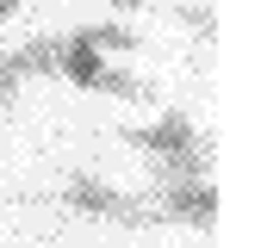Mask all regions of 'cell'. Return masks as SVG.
Returning a JSON list of instances; mask_svg holds the SVG:
<instances>
[{
	"instance_id": "cell-1",
	"label": "cell",
	"mask_w": 261,
	"mask_h": 248,
	"mask_svg": "<svg viewBox=\"0 0 261 248\" xmlns=\"http://www.w3.org/2000/svg\"><path fill=\"white\" fill-rule=\"evenodd\" d=\"M130 149H143L155 162V180H205V137L193 131L187 112H162L155 124H137V131H124Z\"/></svg>"
},
{
	"instance_id": "cell-2",
	"label": "cell",
	"mask_w": 261,
	"mask_h": 248,
	"mask_svg": "<svg viewBox=\"0 0 261 248\" xmlns=\"http://www.w3.org/2000/svg\"><path fill=\"white\" fill-rule=\"evenodd\" d=\"M62 205L81 211V217H100V224H124V230L155 224V211H149L143 199H130V193H118V186L93 180V174H69V186H62Z\"/></svg>"
},
{
	"instance_id": "cell-3",
	"label": "cell",
	"mask_w": 261,
	"mask_h": 248,
	"mask_svg": "<svg viewBox=\"0 0 261 248\" xmlns=\"http://www.w3.org/2000/svg\"><path fill=\"white\" fill-rule=\"evenodd\" d=\"M149 211L168 217V224H187V230H212L224 199H218L212 180H155V205Z\"/></svg>"
},
{
	"instance_id": "cell-4",
	"label": "cell",
	"mask_w": 261,
	"mask_h": 248,
	"mask_svg": "<svg viewBox=\"0 0 261 248\" xmlns=\"http://www.w3.org/2000/svg\"><path fill=\"white\" fill-rule=\"evenodd\" d=\"M75 38H81V44H93L100 56H130V50H143V38H137L130 25H118V19H106V25H81Z\"/></svg>"
},
{
	"instance_id": "cell-5",
	"label": "cell",
	"mask_w": 261,
	"mask_h": 248,
	"mask_svg": "<svg viewBox=\"0 0 261 248\" xmlns=\"http://www.w3.org/2000/svg\"><path fill=\"white\" fill-rule=\"evenodd\" d=\"M93 93H112V100H149V81H143V75H130V69H100Z\"/></svg>"
},
{
	"instance_id": "cell-6",
	"label": "cell",
	"mask_w": 261,
	"mask_h": 248,
	"mask_svg": "<svg viewBox=\"0 0 261 248\" xmlns=\"http://www.w3.org/2000/svg\"><path fill=\"white\" fill-rule=\"evenodd\" d=\"M174 19L187 31H199V38H218V13H205V7H174Z\"/></svg>"
},
{
	"instance_id": "cell-7",
	"label": "cell",
	"mask_w": 261,
	"mask_h": 248,
	"mask_svg": "<svg viewBox=\"0 0 261 248\" xmlns=\"http://www.w3.org/2000/svg\"><path fill=\"white\" fill-rule=\"evenodd\" d=\"M19 7H25V0H0V25H7V19H13Z\"/></svg>"
},
{
	"instance_id": "cell-8",
	"label": "cell",
	"mask_w": 261,
	"mask_h": 248,
	"mask_svg": "<svg viewBox=\"0 0 261 248\" xmlns=\"http://www.w3.org/2000/svg\"><path fill=\"white\" fill-rule=\"evenodd\" d=\"M13 100H19V87H7V81H0V112H7Z\"/></svg>"
},
{
	"instance_id": "cell-9",
	"label": "cell",
	"mask_w": 261,
	"mask_h": 248,
	"mask_svg": "<svg viewBox=\"0 0 261 248\" xmlns=\"http://www.w3.org/2000/svg\"><path fill=\"white\" fill-rule=\"evenodd\" d=\"M106 7H118V13H137V7H143V0H106Z\"/></svg>"
}]
</instances>
